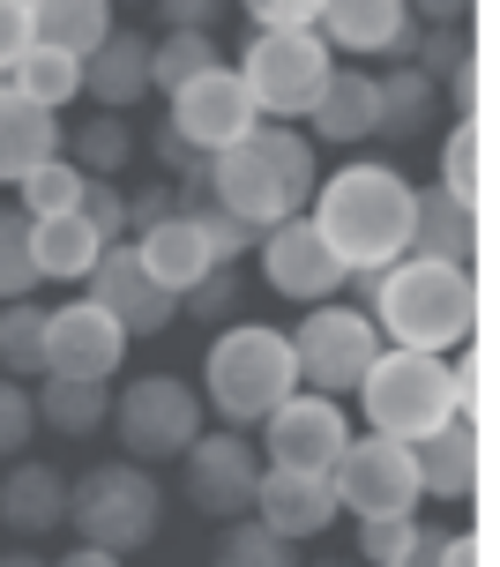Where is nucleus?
<instances>
[{"mask_svg":"<svg viewBox=\"0 0 500 567\" xmlns=\"http://www.w3.org/2000/svg\"><path fill=\"white\" fill-rule=\"evenodd\" d=\"M411 209H418V187L381 157L336 165L329 179H314V202H306L314 231L329 239V255L351 277H374V269L411 255Z\"/></svg>","mask_w":500,"mask_h":567,"instance_id":"f257e3e1","label":"nucleus"},{"mask_svg":"<svg viewBox=\"0 0 500 567\" xmlns=\"http://www.w3.org/2000/svg\"><path fill=\"white\" fill-rule=\"evenodd\" d=\"M351 284H359L366 321L381 329V343L456 359V351L478 337V277L456 269V261L404 255V261L374 269V277H351Z\"/></svg>","mask_w":500,"mask_h":567,"instance_id":"f03ea898","label":"nucleus"},{"mask_svg":"<svg viewBox=\"0 0 500 567\" xmlns=\"http://www.w3.org/2000/svg\"><path fill=\"white\" fill-rule=\"evenodd\" d=\"M314 179H322L314 142H306L299 127H277V120H262L254 135H239L232 150L210 157V202L232 209V217L254 225V231L299 217L306 202H314Z\"/></svg>","mask_w":500,"mask_h":567,"instance_id":"7ed1b4c3","label":"nucleus"},{"mask_svg":"<svg viewBox=\"0 0 500 567\" xmlns=\"http://www.w3.org/2000/svg\"><path fill=\"white\" fill-rule=\"evenodd\" d=\"M299 389V367H292V337L269 329V321H224L210 329V359H202V396L232 433H247L277 411L284 396Z\"/></svg>","mask_w":500,"mask_h":567,"instance_id":"20e7f679","label":"nucleus"},{"mask_svg":"<svg viewBox=\"0 0 500 567\" xmlns=\"http://www.w3.org/2000/svg\"><path fill=\"white\" fill-rule=\"evenodd\" d=\"M351 396L366 411V433H389V441H426L433 425L463 419L456 411V367L433 351H404V343L374 351V367L359 373Z\"/></svg>","mask_w":500,"mask_h":567,"instance_id":"39448f33","label":"nucleus"},{"mask_svg":"<svg viewBox=\"0 0 500 567\" xmlns=\"http://www.w3.org/2000/svg\"><path fill=\"white\" fill-rule=\"evenodd\" d=\"M68 530L127 560L165 530V493L142 463H90L83 478H68Z\"/></svg>","mask_w":500,"mask_h":567,"instance_id":"423d86ee","label":"nucleus"},{"mask_svg":"<svg viewBox=\"0 0 500 567\" xmlns=\"http://www.w3.org/2000/svg\"><path fill=\"white\" fill-rule=\"evenodd\" d=\"M329 45H322V30H254V45L239 53V83H247L254 113L292 127V120L314 113V97L329 83Z\"/></svg>","mask_w":500,"mask_h":567,"instance_id":"0eeeda50","label":"nucleus"},{"mask_svg":"<svg viewBox=\"0 0 500 567\" xmlns=\"http://www.w3.org/2000/svg\"><path fill=\"white\" fill-rule=\"evenodd\" d=\"M202 389L195 381H180V373H142L127 381L120 396H112V433H120V449L127 463H180V455L195 449L202 433Z\"/></svg>","mask_w":500,"mask_h":567,"instance_id":"6e6552de","label":"nucleus"},{"mask_svg":"<svg viewBox=\"0 0 500 567\" xmlns=\"http://www.w3.org/2000/svg\"><path fill=\"white\" fill-rule=\"evenodd\" d=\"M292 337V367H299V389L314 396H351L359 389V373L374 367V351H381V329L366 321V307H322L299 313V329H284Z\"/></svg>","mask_w":500,"mask_h":567,"instance_id":"1a4fd4ad","label":"nucleus"},{"mask_svg":"<svg viewBox=\"0 0 500 567\" xmlns=\"http://www.w3.org/2000/svg\"><path fill=\"white\" fill-rule=\"evenodd\" d=\"M336 508L344 515H418V463L411 441H389V433H351V449L336 455Z\"/></svg>","mask_w":500,"mask_h":567,"instance_id":"9d476101","label":"nucleus"},{"mask_svg":"<svg viewBox=\"0 0 500 567\" xmlns=\"http://www.w3.org/2000/svg\"><path fill=\"white\" fill-rule=\"evenodd\" d=\"M254 255H262V284H269L277 299H292V307H322V299H336V291L351 284V269L329 255V239L314 231L306 209L262 231V239H254Z\"/></svg>","mask_w":500,"mask_h":567,"instance_id":"9b49d317","label":"nucleus"},{"mask_svg":"<svg viewBox=\"0 0 500 567\" xmlns=\"http://www.w3.org/2000/svg\"><path fill=\"white\" fill-rule=\"evenodd\" d=\"M180 142H195L202 157H217V150H232L239 135H254L262 127V113H254L247 83H239V68H202L195 83L172 90V120H165Z\"/></svg>","mask_w":500,"mask_h":567,"instance_id":"f8f14e48","label":"nucleus"},{"mask_svg":"<svg viewBox=\"0 0 500 567\" xmlns=\"http://www.w3.org/2000/svg\"><path fill=\"white\" fill-rule=\"evenodd\" d=\"M187 471V501H195L210 523H239L254 515V485H262V455H254L247 433H195V449L180 455Z\"/></svg>","mask_w":500,"mask_h":567,"instance_id":"ddd939ff","label":"nucleus"},{"mask_svg":"<svg viewBox=\"0 0 500 567\" xmlns=\"http://www.w3.org/2000/svg\"><path fill=\"white\" fill-rule=\"evenodd\" d=\"M127 343L135 337L98 299H68V307L45 313V373H60V381H112Z\"/></svg>","mask_w":500,"mask_h":567,"instance_id":"4468645a","label":"nucleus"},{"mask_svg":"<svg viewBox=\"0 0 500 567\" xmlns=\"http://www.w3.org/2000/svg\"><path fill=\"white\" fill-rule=\"evenodd\" d=\"M262 425H269V463H292V471H336V455L351 449V411H344V396L292 389Z\"/></svg>","mask_w":500,"mask_h":567,"instance_id":"2eb2a0df","label":"nucleus"},{"mask_svg":"<svg viewBox=\"0 0 500 567\" xmlns=\"http://www.w3.org/2000/svg\"><path fill=\"white\" fill-rule=\"evenodd\" d=\"M90 299H98L127 337H165L172 321H180V299L142 269L127 239H112L105 255H98V269H90Z\"/></svg>","mask_w":500,"mask_h":567,"instance_id":"dca6fc26","label":"nucleus"},{"mask_svg":"<svg viewBox=\"0 0 500 567\" xmlns=\"http://www.w3.org/2000/svg\"><path fill=\"white\" fill-rule=\"evenodd\" d=\"M322 45L329 53H359V60H389L404 68L418 45V23L404 0H322Z\"/></svg>","mask_w":500,"mask_h":567,"instance_id":"f3484780","label":"nucleus"},{"mask_svg":"<svg viewBox=\"0 0 500 567\" xmlns=\"http://www.w3.org/2000/svg\"><path fill=\"white\" fill-rule=\"evenodd\" d=\"M336 485H329V471H292V463H269L262 471V485H254V523H269L277 538H322L336 523Z\"/></svg>","mask_w":500,"mask_h":567,"instance_id":"a211bd4d","label":"nucleus"},{"mask_svg":"<svg viewBox=\"0 0 500 567\" xmlns=\"http://www.w3.org/2000/svg\"><path fill=\"white\" fill-rule=\"evenodd\" d=\"M478 425L471 419H448L433 425L426 441H411V463H418V493L426 501H441V508H456V501H471L478 493Z\"/></svg>","mask_w":500,"mask_h":567,"instance_id":"6ab92c4d","label":"nucleus"},{"mask_svg":"<svg viewBox=\"0 0 500 567\" xmlns=\"http://www.w3.org/2000/svg\"><path fill=\"white\" fill-rule=\"evenodd\" d=\"M0 530L38 545L45 530H68V478L53 463H8L0 471Z\"/></svg>","mask_w":500,"mask_h":567,"instance_id":"aec40b11","label":"nucleus"},{"mask_svg":"<svg viewBox=\"0 0 500 567\" xmlns=\"http://www.w3.org/2000/svg\"><path fill=\"white\" fill-rule=\"evenodd\" d=\"M314 135L306 142H336V150H351V142H374L381 135V83L366 75V68H329V83L314 97Z\"/></svg>","mask_w":500,"mask_h":567,"instance_id":"412c9836","label":"nucleus"},{"mask_svg":"<svg viewBox=\"0 0 500 567\" xmlns=\"http://www.w3.org/2000/svg\"><path fill=\"white\" fill-rule=\"evenodd\" d=\"M127 247H135V261H142V269H150L157 284H165L172 299H180V291H195V284L210 277V269H224V261L210 255V239H202L195 217H165V225L135 231Z\"/></svg>","mask_w":500,"mask_h":567,"instance_id":"4be33fe9","label":"nucleus"},{"mask_svg":"<svg viewBox=\"0 0 500 567\" xmlns=\"http://www.w3.org/2000/svg\"><path fill=\"white\" fill-rule=\"evenodd\" d=\"M60 113H45V105H30L16 83H0V187H16L30 165H45V157H60Z\"/></svg>","mask_w":500,"mask_h":567,"instance_id":"5701e85b","label":"nucleus"},{"mask_svg":"<svg viewBox=\"0 0 500 567\" xmlns=\"http://www.w3.org/2000/svg\"><path fill=\"white\" fill-rule=\"evenodd\" d=\"M83 90L105 113L142 105V97H150V38H142V30H112L105 45L83 60Z\"/></svg>","mask_w":500,"mask_h":567,"instance_id":"b1692460","label":"nucleus"},{"mask_svg":"<svg viewBox=\"0 0 500 567\" xmlns=\"http://www.w3.org/2000/svg\"><path fill=\"white\" fill-rule=\"evenodd\" d=\"M411 255L471 269V255H478V209H471V202H456L448 187H418V209H411Z\"/></svg>","mask_w":500,"mask_h":567,"instance_id":"393cba45","label":"nucleus"},{"mask_svg":"<svg viewBox=\"0 0 500 567\" xmlns=\"http://www.w3.org/2000/svg\"><path fill=\"white\" fill-rule=\"evenodd\" d=\"M105 247H112V239H98V231L83 225V209H68V217H38V225H30V269H38V284H83Z\"/></svg>","mask_w":500,"mask_h":567,"instance_id":"a878e982","label":"nucleus"},{"mask_svg":"<svg viewBox=\"0 0 500 567\" xmlns=\"http://www.w3.org/2000/svg\"><path fill=\"white\" fill-rule=\"evenodd\" d=\"M23 8H30V38L75 60H90L112 38V0H23Z\"/></svg>","mask_w":500,"mask_h":567,"instance_id":"bb28decb","label":"nucleus"},{"mask_svg":"<svg viewBox=\"0 0 500 567\" xmlns=\"http://www.w3.org/2000/svg\"><path fill=\"white\" fill-rule=\"evenodd\" d=\"M30 403H38V425H45V433L90 441V433L112 419V381H60V373H45Z\"/></svg>","mask_w":500,"mask_h":567,"instance_id":"cd10ccee","label":"nucleus"},{"mask_svg":"<svg viewBox=\"0 0 500 567\" xmlns=\"http://www.w3.org/2000/svg\"><path fill=\"white\" fill-rule=\"evenodd\" d=\"M381 83V135L389 142H411L433 127V113H441V83H426L411 60L404 68H389V75H374Z\"/></svg>","mask_w":500,"mask_h":567,"instance_id":"c85d7f7f","label":"nucleus"},{"mask_svg":"<svg viewBox=\"0 0 500 567\" xmlns=\"http://www.w3.org/2000/svg\"><path fill=\"white\" fill-rule=\"evenodd\" d=\"M8 83L23 90L30 105H45V113H60V105H75L83 97V60L60 53V45H30L16 68H8Z\"/></svg>","mask_w":500,"mask_h":567,"instance_id":"c756f323","label":"nucleus"},{"mask_svg":"<svg viewBox=\"0 0 500 567\" xmlns=\"http://www.w3.org/2000/svg\"><path fill=\"white\" fill-rule=\"evenodd\" d=\"M0 373L45 381V307L38 299H0Z\"/></svg>","mask_w":500,"mask_h":567,"instance_id":"7c9ffc66","label":"nucleus"},{"mask_svg":"<svg viewBox=\"0 0 500 567\" xmlns=\"http://www.w3.org/2000/svg\"><path fill=\"white\" fill-rule=\"evenodd\" d=\"M60 150L90 179H112V172H127V157H135V127H127V113H90L75 135H60Z\"/></svg>","mask_w":500,"mask_h":567,"instance_id":"2f4dec72","label":"nucleus"},{"mask_svg":"<svg viewBox=\"0 0 500 567\" xmlns=\"http://www.w3.org/2000/svg\"><path fill=\"white\" fill-rule=\"evenodd\" d=\"M433 187H448V195L456 202H486V120L478 113H463L456 120V135L441 142V179H433Z\"/></svg>","mask_w":500,"mask_h":567,"instance_id":"473e14b6","label":"nucleus"},{"mask_svg":"<svg viewBox=\"0 0 500 567\" xmlns=\"http://www.w3.org/2000/svg\"><path fill=\"white\" fill-rule=\"evenodd\" d=\"M210 567H299V545L277 538L269 523L239 515V523H224V530H217V545H210Z\"/></svg>","mask_w":500,"mask_h":567,"instance_id":"72a5a7b5","label":"nucleus"},{"mask_svg":"<svg viewBox=\"0 0 500 567\" xmlns=\"http://www.w3.org/2000/svg\"><path fill=\"white\" fill-rule=\"evenodd\" d=\"M202 68H217V30H165L157 45H150V90H180L195 83Z\"/></svg>","mask_w":500,"mask_h":567,"instance_id":"f704fd0d","label":"nucleus"},{"mask_svg":"<svg viewBox=\"0 0 500 567\" xmlns=\"http://www.w3.org/2000/svg\"><path fill=\"white\" fill-rule=\"evenodd\" d=\"M83 165H68V157H45V165H30L23 179H16V195H23V217L38 225V217H68L75 202H83Z\"/></svg>","mask_w":500,"mask_h":567,"instance_id":"c9c22d12","label":"nucleus"},{"mask_svg":"<svg viewBox=\"0 0 500 567\" xmlns=\"http://www.w3.org/2000/svg\"><path fill=\"white\" fill-rule=\"evenodd\" d=\"M239 307H247V277H239L232 261H224V269H210L195 291H180V313H195L202 329H224V321H239Z\"/></svg>","mask_w":500,"mask_h":567,"instance_id":"e433bc0d","label":"nucleus"},{"mask_svg":"<svg viewBox=\"0 0 500 567\" xmlns=\"http://www.w3.org/2000/svg\"><path fill=\"white\" fill-rule=\"evenodd\" d=\"M418 553V515H359V560L396 567Z\"/></svg>","mask_w":500,"mask_h":567,"instance_id":"4c0bfd02","label":"nucleus"},{"mask_svg":"<svg viewBox=\"0 0 500 567\" xmlns=\"http://www.w3.org/2000/svg\"><path fill=\"white\" fill-rule=\"evenodd\" d=\"M38 269H30V217L23 209H0V299H30Z\"/></svg>","mask_w":500,"mask_h":567,"instance_id":"58836bf2","label":"nucleus"},{"mask_svg":"<svg viewBox=\"0 0 500 567\" xmlns=\"http://www.w3.org/2000/svg\"><path fill=\"white\" fill-rule=\"evenodd\" d=\"M30 433H38V403H30L23 381L0 373V463H16L30 449Z\"/></svg>","mask_w":500,"mask_h":567,"instance_id":"ea45409f","label":"nucleus"},{"mask_svg":"<svg viewBox=\"0 0 500 567\" xmlns=\"http://www.w3.org/2000/svg\"><path fill=\"white\" fill-rule=\"evenodd\" d=\"M83 225L98 239H127V187H112V179H83Z\"/></svg>","mask_w":500,"mask_h":567,"instance_id":"a19ab883","label":"nucleus"},{"mask_svg":"<svg viewBox=\"0 0 500 567\" xmlns=\"http://www.w3.org/2000/svg\"><path fill=\"white\" fill-rule=\"evenodd\" d=\"M195 225H202V239H210V255H217V261L254 255V239H262L254 225H239L232 209H217V202H202V209H195Z\"/></svg>","mask_w":500,"mask_h":567,"instance_id":"79ce46f5","label":"nucleus"},{"mask_svg":"<svg viewBox=\"0 0 500 567\" xmlns=\"http://www.w3.org/2000/svg\"><path fill=\"white\" fill-rule=\"evenodd\" d=\"M254 30H314L322 23V0H239Z\"/></svg>","mask_w":500,"mask_h":567,"instance_id":"37998d69","label":"nucleus"},{"mask_svg":"<svg viewBox=\"0 0 500 567\" xmlns=\"http://www.w3.org/2000/svg\"><path fill=\"white\" fill-rule=\"evenodd\" d=\"M150 157H157V179H195V172H210V157H202L195 142H180L172 127L150 135Z\"/></svg>","mask_w":500,"mask_h":567,"instance_id":"c03bdc74","label":"nucleus"},{"mask_svg":"<svg viewBox=\"0 0 500 567\" xmlns=\"http://www.w3.org/2000/svg\"><path fill=\"white\" fill-rule=\"evenodd\" d=\"M180 217V195H172V179H150V187H127V231H150Z\"/></svg>","mask_w":500,"mask_h":567,"instance_id":"a18cd8bd","label":"nucleus"},{"mask_svg":"<svg viewBox=\"0 0 500 567\" xmlns=\"http://www.w3.org/2000/svg\"><path fill=\"white\" fill-rule=\"evenodd\" d=\"M38 38H30V8L23 0H0V83H8V68L30 53Z\"/></svg>","mask_w":500,"mask_h":567,"instance_id":"49530a36","label":"nucleus"},{"mask_svg":"<svg viewBox=\"0 0 500 567\" xmlns=\"http://www.w3.org/2000/svg\"><path fill=\"white\" fill-rule=\"evenodd\" d=\"M224 0H157V23L165 30H217Z\"/></svg>","mask_w":500,"mask_h":567,"instance_id":"de8ad7c7","label":"nucleus"},{"mask_svg":"<svg viewBox=\"0 0 500 567\" xmlns=\"http://www.w3.org/2000/svg\"><path fill=\"white\" fill-rule=\"evenodd\" d=\"M433 567H486V538H478V530H448V545L433 553Z\"/></svg>","mask_w":500,"mask_h":567,"instance_id":"09e8293b","label":"nucleus"},{"mask_svg":"<svg viewBox=\"0 0 500 567\" xmlns=\"http://www.w3.org/2000/svg\"><path fill=\"white\" fill-rule=\"evenodd\" d=\"M441 83H448V105H463V113H478V53H471V60H456V68H448Z\"/></svg>","mask_w":500,"mask_h":567,"instance_id":"8fccbe9b","label":"nucleus"},{"mask_svg":"<svg viewBox=\"0 0 500 567\" xmlns=\"http://www.w3.org/2000/svg\"><path fill=\"white\" fill-rule=\"evenodd\" d=\"M411 8V23H463L471 16V0H404Z\"/></svg>","mask_w":500,"mask_h":567,"instance_id":"3c124183","label":"nucleus"},{"mask_svg":"<svg viewBox=\"0 0 500 567\" xmlns=\"http://www.w3.org/2000/svg\"><path fill=\"white\" fill-rule=\"evenodd\" d=\"M45 567H127L120 553H98V545H75V553H60V560H45Z\"/></svg>","mask_w":500,"mask_h":567,"instance_id":"603ef678","label":"nucleus"},{"mask_svg":"<svg viewBox=\"0 0 500 567\" xmlns=\"http://www.w3.org/2000/svg\"><path fill=\"white\" fill-rule=\"evenodd\" d=\"M0 567H45V560H38V545H8V553H0Z\"/></svg>","mask_w":500,"mask_h":567,"instance_id":"864d4df0","label":"nucleus"},{"mask_svg":"<svg viewBox=\"0 0 500 567\" xmlns=\"http://www.w3.org/2000/svg\"><path fill=\"white\" fill-rule=\"evenodd\" d=\"M396 567H411V560H396Z\"/></svg>","mask_w":500,"mask_h":567,"instance_id":"5fc2aeb1","label":"nucleus"}]
</instances>
